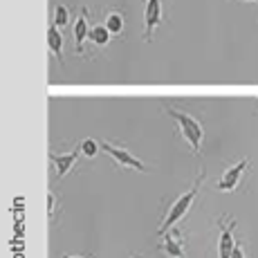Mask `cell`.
Masks as SVG:
<instances>
[{"instance_id":"obj_3","label":"cell","mask_w":258,"mask_h":258,"mask_svg":"<svg viewBox=\"0 0 258 258\" xmlns=\"http://www.w3.org/2000/svg\"><path fill=\"white\" fill-rule=\"evenodd\" d=\"M101 151H106L119 166H123V168H135V171H140V173L146 171V166H144L142 162L137 160L135 155H133V153H128L126 148L117 146V144H112V142H108V140L101 142Z\"/></svg>"},{"instance_id":"obj_11","label":"cell","mask_w":258,"mask_h":258,"mask_svg":"<svg viewBox=\"0 0 258 258\" xmlns=\"http://www.w3.org/2000/svg\"><path fill=\"white\" fill-rule=\"evenodd\" d=\"M110 38H112V34L106 25H94V27L90 29V41L97 47H106L108 43H110Z\"/></svg>"},{"instance_id":"obj_13","label":"cell","mask_w":258,"mask_h":258,"mask_svg":"<svg viewBox=\"0 0 258 258\" xmlns=\"http://www.w3.org/2000/svg\"><path fill=\"white\" fill-rule=\"evenodd\" d=\"M68 23H70V9H68L66 5H56V7H54V23L52 25H56V27L61 29V27H66Z\"/></svg>"},{"instance_id":"obj_14","label":"cell","mask_w":258,"mask_h":258,"mask_svg":"<svg viewBox=\"0 0 258 258\" xmlns=\"http://www.w3.org/2000/svg\"><path fill=\"white\" fill-rule=\"evenodd\" d=\"M79 148H81V153L86 157H94L99 151H101V144H99L97 140H90V137H88V140L81 142V146H79Z\"/></svg>"},{"instance_id":"obj_2","label":"cell","mask_w":258,"mask_h":258,"mask_svg":"<svg viewBox=\"0 0 258 258\" xmlns=\"http://www.w3.org/2000/svg\"><path fill=\"white\" fill-rule=\"evenodd\" d=\"M166 112L171 115L173 119L177 121V126H180V133H182V137L191 144V151H193V155H198L200 153V148H202V137H205V131H202V123L198 121V119H193L188 112H182V110H177V108H171V106H166Z\"/></svg>"},{"instance_id":"obj_17","label":"cell","mask_w":258,"mask_h":258,"mask_svg":"<svg viewBox=\"0 0 258 258\" xmlns=\"http://www.w3.org/2000/svg\"><path fill=\"white\" fill-rule=\"evenodd\" d=\"M63 258H83V256H63Z\"/></svg>"},{"instance_id":"obj_18","label":"cell","mask_w":258,"mask_h":258,"mask_svg":"<svg viewBox=\"0 0 258 258\" xmlns=\"http://www.w3.org/2000/svg\"><path fill=\"white\" fill-rule=\"evenodd\" d=\"M242 3H258V0H242Z\"/></svg>"},{"instance_id":"obj_4","label":"cell","mask_w":258,"mask_h":258,"mask_svg":"<svg viewBox=\"0 0 258 258\" xmlns=\"http://www.w3.org/2000/svg\"><path fill=\"white\" fill-rule=\"evenodd\" d=\"M162 21H164V12H162V0H146V9H144V38L151 41L155 27H160Z\"/></svg>"},{"instance_id":"obj_16","label":"cell","mask_w":258,"mask_h":258,"mask_svg":"<svg viewBox=\"0 0 258 258\" xmlns=\"http://www.w3.org/2000/svg\"><path fill=\"white\" fill-rule=\"evenodd\" d=\"M47 213H54V193H47Z\"/></svg>"},{"instance_id":"obj_12","label":"cell","mask_w":258,"mask_h":258,"mask_svg":"<svg viewBox=\"0 0 258 258\" xmlns=\"http://www.w3.org/2000/svg\"><path fill=\"white\" fill-rule=\"evenodd\" d=\"M106 25L108 29H110V34L115 36V34H121L123 32V16L119 12H108V16H106Z\"/></svg>"},{"instance_id":"obj_9","label":"cell","mask_w":258,"mask_h":258,"mask_svg":"<svg viewBox=\"0 0 258 258\" xmlns=\"http://www.w3.org/2000/svg\"><path fill=\"white\" fill-rule=\"evenodd\" d=\"M79 153H81V148H74V151L66 153V155L49 153V162H52L54 168H56V177H63V175H68V171H72L74 164H77V160H79Z\"/></svg>"},{"instance_id":"obj_8","label":"cell","mask_w":258,"mask_h":258,"mask_svg":"<svg viewBox=\"0 0 258 258\" xmlns=\"http://www.w3.org/2000/svg\"><path fill=\"white\" fill-rule=\"evenodd\" d=\"M90 25H88V9L83 7L79 14L77 23L72 27V36H74V45H77V54H83V43L90 38Z\"/></svg>"},{"instance_id":"obj_10","label":"cell","mask_w":258,"mask_h":258,"mask_svg":"<svg viewBox=\"0 0 258 258\" xmlns=\"http://www.w3.org/2000/svg\"><path fill=\"white\" fill-rule=\"evenodd\" d=\"M47 47L58 61H63V36L56 25H49L47 27Z\"/></svg>"},{"instance_id":"obj_7","label":"cell","mask_w":258,"mask_h":258,"mask_svg":"<svg viewBox=\"0 0 258 258\" xmlns=\"http://www.w3.org/2000/svg\"><path fill=\"white\" fill-rule=\"evenodd\" d=\"M218 229H220V240H218V258H231L234 254V229H236V220L231 222H218Z\"/></svg>"},{"instance_id":"obj_6","label":"cell","mask_w":258,"mask_h":258,"mask_svg":"<svg viewBox=\"0 0 258 258\" xmlns=\"http://www.w3.org/2000/svg\"><path fill=\"white\" fill-rule=\"evenodd\" d=\"M162 242L157 247H160V251H164V256L168 258H186V251H184V242H182V236L177 229H171L166 231L164 236H160Z\"/></svg>"},{"instance_id":"obj_1","label":"cell","mask_w":258,"mask_h":258,"mask_svg":"<svg viewBox=\"0 0 258 258\" xmlns=\"http://www.w3.org/2000/svg\"><path fill=\"white\" fill-rule=\"evenodd\" d=\"M202 180H205V173L200 175V180L196 182L188 191H184L180 198H177L175 202L171 205V209L166 211V216H164V220H162V225H160V229H157V234L160 236H164L166 231H171L173 227L177 225V222L182 220V218L188 213V209H191V205L196 202V196H198V191H200V186H202Z\"/></svg>"},{"instance_id":"obj_5","label":"cell","mask_w":258,"mask_h":258,"mask_svg":"<svg viewBox=\"0 0 258 258\" xmlns=\"http://www.w3.org/2000/svg\"><path fill=\"white\" fill-rule=\"evenodd\" d=\"M247 166H249V160H247V157H242L240 162H236L234 166H229L220 175V180H218L216 188H218V191H234V188L240 184V177H242V173H245Z\"/></svg>"},{"instance_id":"obj_15","label":"cell","mask_w":258,"mask_h":258,"mask_svg":"<svg viewBox=\"0 0 258 258\" xmlns=\"http://www.w3.org/2000/svg\"><path fill=\"white\" fill-rule=\"evenodd\" d=\"M231 258H247V256H245V249H242V245H240V242H236V247H234V254H231Z\"/></svg>"}]
</instances>
